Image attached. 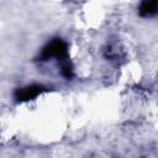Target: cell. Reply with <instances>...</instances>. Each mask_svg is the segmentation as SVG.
Listing matches in <instances>:
<instances>
[{
	"label": "cell",
	"instance_id": "cell-4",
	"mask_svg": "<svg viewBox=\"0 0 158 158\" xmlns=\"http://www.w3.org/2000/svg\"><path fill=\"white\" fill-rule=\"evenodd\" d=\"M60 73H62V75H63L64 78L70 79V78L73 77V68H72V65H70L68 62H65V63L62 65V70H60Z\"/></svg>",
	"mask_w": 158,
	"mask_h": 158
},
{
	"label": "cell",
	"instance_id": "cell-2",
	"mask_svg": "<svg viewBox=\"0 0 158 158\" xmlns=\"http://www.w3.org/2000/svg\"><path fill=\"white\" fill-rule=\"evenodd\" d=\"M46 90H47V89H46L43 85L32 84V85H28V86L17 89L16 93H15V99H16L17 101H28V100L35 99L36 96H38L41 93H43V91H46Z\"/></svg>",
	"mask_w": 158,
	"mask_h": 158
},
{
	"label": "cell",
	"instance_id": "cell-1",
	"mask_svg": "<svg viewBox=\"0 0 158 158\" xmlns=\"http://www.w3.org/2000/svg\"><path fill=\"white\" fill-rule=\"evenodd\" d=\"M57 58L59 60H64L68 57V48L65 42H63L60 38H54L53 41H51L43 49L41 53V59L42 60H47L49 58Z\"/></svg>",
	"mask_w": 158,
	"mask_h": 158
},
{
	"label": "cell",
	"instance_id": "cell-3",
	"mask_svg": "<svg viewBox=\"0 0 158 158\" xmlns=\"http://www.w3.org/2000/svg\"><path fill=\"white\" fill-rule=\"evenodd\" d=\"M138 12L142 17H149L158 14V0L143 1L138 7Z\"/></svg>",
	"mask_w": 158,
	"mask_h": 158
}]
</instances>
